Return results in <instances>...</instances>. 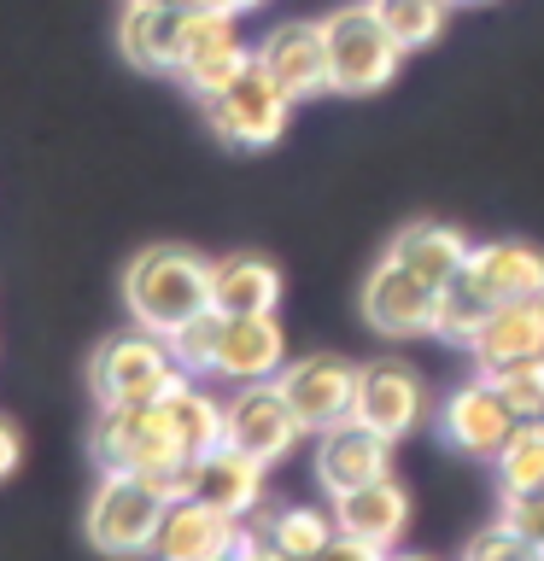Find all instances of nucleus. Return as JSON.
I'll return each mask as SVG.
<instances>
[{
	"label": "nucleus",
	"instance_id": "10",
	"mask_svg": "<svg viewBox=\"0 0 544 561\" xmlns=\"http://www.w3.org/2000/svg\"><path fill=\"white\" fill-rule=\"evenodd\" d=\"M275 386L287 392L293 415L305 421V433H328V427H340V421H351L358 368H351L345 357H333V351H310V357L281 368Z\"/></svg>",
	"mask_w": 544,
	"mask_h": 561
},
{
	"label": "nucleus",
	"instance_id": "5",
	"mask_svg": "<svg viewBox=\"0 0 544 561\" xmlns=\"http://www.w3.org/2000/svg\"><path fill=\"white\" fill-rule=\"evenodd\" d=\"M165 497L140 480V473H105L88 497V543L112 561L129 556H152L158 520H165Z\"/></svg>",
	"mask_w": 544,
	"mask_h": 561
},
{
	"label": "nucleus",
	"instance_id": "34",
	"mask_svg": "<svg viewBox=\"0 0 544 561\" xmlns=\"http://www.w3.org/2000/svg\"><path fill=\"white\" fill-rule=\"evenodd\" d=\"M235 561H293V556H281L275 543H270V533H263V526L240 520V550H235Z\"/></svg>",
	"mask_w": 544,
	"mask_h": 561
},
{
	"label": "nucleus",
	"instance_id": "6",
	"mask_svg": "<svg viewBox=\"0 0 544 561\" xmlns=\"http://www.w3.org/2000/svg\"><path fill=\"white\" fill-rule=\"evenodd\" d=\"M200 105H205L211 135H223L228 147H270V140H281V129H287L298 100L252 59L235 82L217 88V94H205Z\"/></svg>",
	"mask_w": 544,
	"mask_h": 561
},
{
	"label": "nucleus",
	"instance_id": "17",
	"mask_svg": "<svg viewBox=\"0 0 544 561\" xmlns=\"http://www.w3.org/2000/svg\"><path fill=\"white\" fill-rule=\"evenodd\" d=\"M386 456H393V438H381L363 421H340V427L322 433L316 445V480L328 485V497H340L351 485H369L386 473Z\"/></svg>",
	"mask_w": 544,
	"mask_h": 561
},
{
	"label": "nucleus",
	"instance_id": "39",
	"mask_svg": "<svg viewBox=\"0 0 544 561\" xmlns=\"http://www.w3.org/2000/svg\"><path fill=\"white\" fill-rule=\"evenodd\" d=\"M533 427H539V433H544V403H539V415H533Z\"/></svg>",
	"mask_w": 544,
	"mask_h": 561
},
{
	"label": "nucleus",
	"instance_id": "32",
	"mask_svg": "<svg viewBox=\"0 0 544 561\" xmlns=\"http://www.w3.org/2000/svg\"><path fill=\"white\" fill-rule=\"evenodd\" d=\"M503 520L515 526L533 550H544V491H503Z\"/></svg>",
	"mask_w": 544,
	"mask_h": 561
},
{
	"label": "nucleus",
	"instance_id": "2",
	"mask_svg": "<svg viewBox=\"0 0 544 561\" xmlns=\"http://www.w3.org/2000/svg\"><path fill=\"white\" fill-rule=\"evenodd\" d=\"M123 305H129L135 328L170 340L182 322L211 310V263L188 245H147L123 270Z\"/></svg>",
	"mask_w": 544,
	"mask_h": 561
},
{
	"label": "nucleus",
	"instance_id": "12",
	"mask_svg": "<svg viewBox=\"0 0 544 561\" xmlns=\"http://www.w3.org/2000/svg\"><path fill=\"white\" fill-rule=\"evenodd\" d=\"M252 65V47L235 35V12H217V7H200L188 24V47H182V65L175 77L188 82V94H217Z\"/></svg>",
	"mask_w": 544,
	"mask_h": 561
},
{
	"label": "nucleus",
	"instance_id": "8",
	"mask_svg": "<svg viewBox=\"0 0 544 561\" xmlns=\"http://www.w3.org/2000/svg\"><path fill=\"white\" fill-rule=\"evenodd\" d=\"M298 433H305V421L293 415V403L275 380H246L240 392L223 403V438L235 450L258 456L263 468L281 462V456L298 445Z\"/></svg>",
	"mask_w": 544,
	"mask_h": 561
},
{
	"label": "nucleus",
	"instance_id": "25",
	"mask_svg": "<svg viewBox=\"0 0 544 561\" xmlns=\"http://www.w3.org/2000/svg\"><path fill=\"white\" fill-rule=\"evenodd\" d=\"M158 410H165V421H170V433H175V445H182L188 456H200V450H211V445H223V403L211 398V392H200V386H170L165 398H158Z\"/></svg>",
	"mask_w": 544,
	"mask_h": 561
},
{
	"label": "nucleus",
	"instance_id": "41",
	"mask_svg": "<svg viewBox=\"0 0 544 561\" xmlns=\"http://www.w3.org/2000/svg\"><path fill=\"white\" fill-rule=\"evenodd\" d=\"M456 7H480V0H456Z\"/></svg>",
	"mask_w": 544,
	"mask_h": 561
},
{
	"label": "nucleus",
	"instance_id": "36",
	"mask_svg": "<svg viewBox=\"0 0 544 561\" xmlns=\"http://www.w3.org/2000/svg\"><path fill=\"white\" fill-rule=\"evenodd\" d=\"M205 7H217V12H252V7H263V0H205Z\"/></svg>",
	"mask_w": 544,
	"mask_h": 561
},
{
	"label": "nucleus",
	"instance_id": "19",
	"mask_svg": "<svg viewBox=\"0 0 544 561\" xmlns=\"http://www.w3.org/2000/svg\"><path fill=\"white\" fill-rule=\"evenodd\" d=\"M333 520H340V533H358L369 543H393L404 538V526H410V497H404V485L393 473H381V480L369 485H351L333 497Z\"/></svg>",
	"mask_w": 544,
	"mask_h": 561
},
{
	"label": "nucleus",
	"instance_id": "1",
	"mask_svg": "<svg viewBox=\"0 0 544 561\" xmlns=\"http://www.w3.org/2000/svg\"><path fill=\"white\" fill-rule=\"evenodd\" d=\"M88 456L100 462V473H140L165 503L193 497V456L175 445L158 403H100Z\"/></svg>",
	"mask_w": 544,
	"mask_h": 561
},
{
	"label": "nucleus",
	"instance_id": "22",
	"mask_svg": "<svg viewBox=\"0 0 544 561\" xmlns=\"http://www.w3.org/2000/svg\"><path fill=\"white\" fill-rule=\"evenodd\" d=\"M468 351L480 357V375L509 368V363H526V357H544V328H539L533 298H509V305H498L480 322V333H474Z\"/></svg>",
	"mask_w": 544,
	"mask_h": 561
},
{
	"label": "nucleus",
	"instance_id": "29",
	"mask_svg": "<svg viewBox=\"0 0 544 561\" xmlns=\"http://www.w3.org/2000/svg\"><path fill=\"white\" fill-rule=\"evenodd\" d=\"M498 480L503 491H544V433L526 421V427L509 438V450L498 456Z\"/></svg>",
	"mask_w": 544,
	"mask_h": 561
},
{
	"label": "nucleus",
	"instance_id": "23",
	"mask_svg": "<svg viewBox=\"0 0 544 561\" xmlns=\"http://www.w3.org/2000/svg\"><path fill=\"white\" fill-rule=\"evenodd\" d=\"M468 275L486 287L491 305H509V298H533L544 287V252L521 240H498V245H474Z\"/></svg>",
	"mask_w": 544,
	"mask_h": 561
},
{
	"label": "nucleus",
	"instance_id": "20",
	"mask_svg": "<svg viewBox=\"0 0 544 561\" xmlns=\"http://www.w3.org/2000/svg\"><path fill=\"white\" fill-rule=\"evenodd\" d=\"M281 305V270L270 257L235 252L211 263V310L223 316H275Z\"/></svg>",
	"mask_w": 544,
	"mask_h": 561
},
{
	"label": "nucleus",
	"instance_id": "14",
	"mask_svg": "<svg viewBox=\"0 0 544 561\" xmlns=\"http://www.w3.org/2000/svg\"><path fill=\"white\" fill-rule=\"evenodd\" d=\"M235 550H240V520L200 503V497H175L165 508V520H158V538H152L158 561H217Z\"/></svg>",
	"mask_w": 544,
	"mask_h": 561
},
{
	"label": "nucleus",
	"instance_id": "24",
	"mask_svg": "<svg viewBox=\"0 0 544 561\" xmlns=\"http://www.w3.org/2000/svg\"><path fill=\"white\" fill-rule=\"evenodd\" d=\"M246 520L263 526L275 550H281V556H293V561H316V556L328 550V538L340 533L333 508H263V503H258Z\"/></svg>",
	"mask_w": 544,
	"mask_h": 561
},
{
	"label": "nucleus",
	"instance_id": "13",
	"mask_svg": "<svg viewBox=\"0 0 544 561\" xmlns=\"http://www.w3.org/2000/svg\"><path fill=\"white\" fill-rule=\"evenodd\" d=\"M252 59L270 70V77L287 88L293 100H310V94H328V88H333V70H328V35H322V24H310V18L275 24V30L252 47Z\"/></svg>",
	"mask_w": 544,
	"mask_h": 561
},
{
	"label": "nucleus",
	"instance_id": "31",
	"mask_svg": "<svg viewBox=\"0 0 544 561\" xmlns=\"http://www.w3.org/2000/svg\"><path fill=\"white\" fill-rule=\"evenodd\" d=\"M463 561H544V550H533V543H526L515 526L498 520V526H486V533L468 538Z\"/></svg>",
	"mask_w": 544,
	"mask_h": 561
},
{
	"label": "nucleus",
	"instance_id": "3",
	"mask_svg": "<svg viewBox=\"0 0 544 561\" xmlns=\"http://www.w3.org/2000/svg\"><path fill=\"white\" fill-rule=\"evenodd\" d=\"M182 380H193V375L175 368L170 340H158L147 328L117 333V340H105L94 357H88V386H94L100 403H158Z\"/></svg>",
	"mask_w": 544,
	"mask_h": 561
},
{
	"label": "nucleus",
	"instance_id": "16",
	"mask_svg": "<svg viewBox=\"0 0 544 561\" xmlns=\"http://www.w3.org/2000/svg\"><path fill=\"white\" fill-rule=\"evenodd\" d=\"M287 368V333L275 316H223V345H217V368L223 380H275Z\"/></svg>",
	"mask_w": 544,
	"mask_h": 561
},
{
	"label": "nucleus",
	"instance_id": "42",
	"mask_svg": "<svg viewBox=\"0 0 544 561\" xmlns=\"http://www.w3.org/2000/svg\"><path fill=\"white\" fill-rule=\"evenodd\" d=\"M217 561H235V556H217Z\"/></svg>",
	"mask_w": 544,
	"mask_h": 561
},
{
	"label": "nucleus",
	"instance_id": "33",
	"mask_svg": "<svg viewBox=\"0 0 544 561\" xmlns=\"http://www.w3.org/2000/svg\"><path fill=\"white\" fill-rule=\"evenodd\" d=\"M316 561H393V556H386V543H369L358 533H333L328 550L316 556Z\"/></svg>",
	"mask_w": 544,
	"mask_h": 561
},
{
	"label": "nucleus",
	"instance_id": "21",
	"mask_svg": "<svg viewBox=\"0 0 544 561\" xmlns=\"http://www.w3.org/2000/svg\"><path fill=\"white\" fill-rule=\"evenodd\" d=\"M386 257H398L404 270H416L428 287H445V280H456L468 270V257H474V245L456 234L451 222H410V228H398L393 245H386Z\"/></svg>",
	"mask_w": 544,
	"mask_h": 561
},
{
	"label": "nucleus",
	"instance_id": "26",
	"mask_svg": "<svg viewBox=\"0 0 544 561\" xmlns=\"http://www.w3.org/2000/svg\"><path fill=\"white\" fill-rule=\"evenodd\" d=\"M491 310H498V305L486 298V287L463 270L456 280L439 287V328L433 333H439V340H456V345H474V333H480V322Z\"/></svg>",
	"mask_w": 544,
	"mask_h": 561
},
{
	"label": "nucleus",
	"instance_id": "28",
	"mask_svg": "<svg viewBox=\"0 0 544 561\" xmlns=\"http://www.w3.org/2000/svg\"><path fill=\"white\" fill-rule=\"evenodd\" d=\"M217 345H223V310H200L193 322L170 333V357L182 375H211L217 368Z\"/></svg>",
	"mask_w": 544,
	"mask_h": 561
},
{
	"label": "nucleus",
	"instance_id": "15",
	"mask_svg": "<svg viewBox=\"0 0 544 561\" xmlns=\"http://www.w3.org/2000/svg\"><path fill=\"white\" fill-rule=\"evenodd\" d=\"M193 497L223 508V515H235V520H246L263 503V462L223 438V445L193 456Z\"/></svg>",
	"mask_w": 544,
	"mask_h": 561
},
{
	"label": "nucleus",
	"instance_id": "27",
	"mask_svg": "<svg viewBox=\"0 0 544 561\" xmlns=\"http://www.w3.org/2000/svg\"><path fill=\"white\" fill-rule=\"evenodd\" d=\"M369 7L398 35V47H428V42H439V30H445L456 0H369Z\"/></svg>",
	"mask_w": 544,
	"mask_h": 561
},
{
	"label": "nucleus",
	"instance_id": "9",
	"mask_svg": "<svg viewBox=\"0 0 544 561\" xmlns=\"http://www.w3.org/2000/svg\"><path fill=\"white\" fill-rule=\"evenodd\" d=\"M421 415H428V386L410 363L398 357H375L358 368V398H351V421H363V427H375L381 438H404L421 427Z\"/></svg>",
	"mask_w": 544,
	"mask_h": 561
},
{
	"label": "nucleus",
	"instance_id": "7",
	"mask_svg": "<svg viewBox=\"0 0 544 561\" xmlns=\"http://www.w3.org/2000/svg\"><path fill=\"white\" fill-rule=\"evenodd\" d=\"M521 427H526L521 410L503 398V386L491 375L456 386V392L439 403V433H445V445H456L463 456H480V462H498Z\"/></svg>",
	"mask_w": 544,
	"mask_h": 561
},
{
	"label": "nucleus",
	"instance_id": "30",
	"mask_svg": "<svg viewBox=\"0 0 544 561\" xmlns=\"http://www.w3.org/2000/svg\"><path fill=\"white\" fill-rule=\"evenodd\" d=\"M491 380L503 386V398L521 410V421H533V415H539V403H544V357H526V363L491 368Z\"/></svg>",
	"mask_w": 544,
	"mask_h": 561
},
{
	"label": "nucleus",
	"instance_id": "4",
	"mask_svg": "<svg viewBox=\"0 0 544 561\" xmlns=\"http://www.w3.org/2000/svg\"><path fill=\"white\" fill-rule=\"evenodd\" d=\"M328 35V70H333V94H375L398 77V35L381 24L375 7H340L322 18Z\"/></svg>",
	"mask_w": 544,
	"mask_h": 561
},
{
	"label": "nucleus",
	"instance_id": "18",
	"mask_svg": "<svg viewBox=\"0 0 544 561\" xmlns=\"http://www.w3.org/2000/svg\"><path fill=\"white\" fill-rule=\"evenodd\" d=\"M188 24H193V12L182 7H140V0H129L117 24V47L135 70H175L188 47Z\"/></svg>",
	"mask_w": 544,
	"mask_h": 561
},
{
	"label": "nucleus",
	"instance_id": "35",
	"mask_svg": "<svg viewBox=\"0 0 544 561\" xmlns=\"http://www.w3.org/2000/svg\"><path fill=\"white\" fill-rule=\"evenodd\" d=\"M18 462H24V438H18L12 421H0V480H12Z\"/></svg>",
	"mask_w": 544,
	"mask_h": 561
},
{
	"label": "nucleus",
	"instance_id": "38",
	"mask_svg": "<svg viewBox=\"0 0 544 561\" xmlns=\"http://www.w3.org/2000/svg\"><path fill=\"white\" fill-rule=\"evenodd\" d=\"M533 310H539V328H544V287L533 293Z\"/></svg>",
	"mask_w": 544,
	"mask_h": 561
},
{
	"label": "nucleus",
	"instance_id": "11",
	"mask_svg": "<svg viewBox=\"0 0 544 561\" xmlns=\"http://www.w3.org/2000/svg\"><path fill=\"white\" fill-rule=\"evenodd\" d=\"M363 316L375 333H386V340L433 333L439 328V287H428L416 270H404L398 257H381L375 275L363 280Z\"/></svg>",
	"mask_w": 544,
	"mask_h": 561
},
{
	"label": "nucleus",
	"instance_id": "40",
	"mask_svg": "<svg viewBox=\"0 0 544 561\" xmlns=\"http://www.w3.org/2000/svg\"><path fill=\"white\" fill-rule=\"evenodd\" d=\"M393 561H428V556H393Z\"/></svg>",
	"mask_w": 544,
	"mask_h": 561
},
{
	"label": "nucleus",
	"instance_id": "37",
	"mask_svg": "<svg viewBox=\"0 0 544 561\" xmlns=\"http://www.w3.org/2000/svg\"><path fill=\"white\" fill-rule=\"evenodd\" d=\"M140 7H182V12H200L205 0H140Z\"/></svg>",
	"mask_w": 544,
	"mask_h": 561
}]
</instances>
